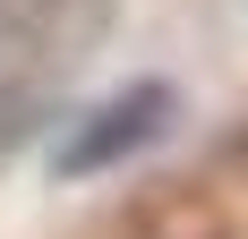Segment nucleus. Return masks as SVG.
Masks as SVG:
<instances>
[{
	"mask_svg": "<svg viewBox=\"0 0 248 239\" xmlns=\"http://www.w3.org/2000/svg\"><path fill=\"white\" fill-rule=\"evenodd\" d=\"M43 86H51V69H43V51H34V34H26V26L0 9V145L34 128Z\"/></svg>",
	"mask_w": 248,
	"mask_h": 239,
	"instance_id": "nucleus-2",
	"label": "nucleus"
},
{
	"mask_svg": "<svg viewBox=\"0 0 248 239\" xmlns=\"http://www.w3.org/2000/svg\"><path fill=\"white\" fill-rule=\"evenodd\" d=\"M163 120H171V86H154V77H146V86H120L111 103H94V111L60 137L51 171H60V179H94V171L128 163L137 145H154V137H163Z\"/></svg>",
	"mask_w": 248,
	"mask_h": 239,
	"instance_id": "nucleus-1",
	"label": "nucleus"
}]
</instances>
